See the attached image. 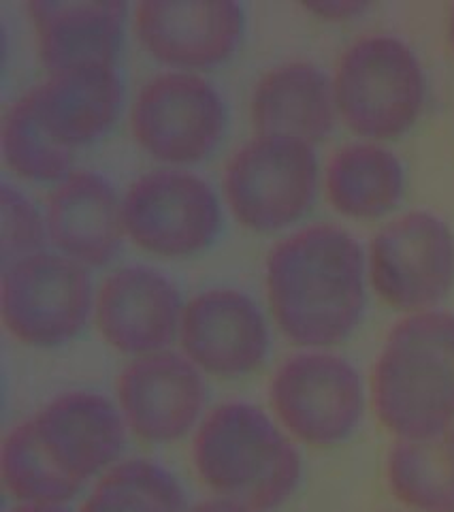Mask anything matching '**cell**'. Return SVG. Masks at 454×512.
<instances>
[{
  "label": "cell",
  "mask_w": 454,
  "mask_h": 512,
  "mask_svg": "<svg viewBox=\"0 0 454 512\" xmlns=\"http://www.w3.org/2000/svg\"><path fill=\"white\" fill-rule=\"evenodd\" d=\"M371 404L397 440L454 425V314H405L386 335L371 374Z\"/></svg>",
  "instance_id": "obj_2"
},
{
  "label": "cell",
  "mask_w": 454,
  "mask_h": 512,
  "mask_svg": "<svg viewBox=\"0 0 454 512\" xmlns=\"http://www.w3.org/2000/svg\"><path fill=\"white\" fill-rule=\"evenodd\" d=\"M369 284L405 314L435 310L454 288V233L440 216L408 212L382 227L367 252Z\"/></svg>",
  "instance_id": "obj_8"
},
{
  "label": "cell",
  "mask_w": 454,
  "mask_h": 512,
  "mask_svg": "<svg viewBox=\"0 0 454 512\" xmlns=\"http://www.w3.org/2000/svg\"><path fill=\"white\" fill-rule=\"evenodd\" d=\"M39 58L47 73L105 64L122 52L128 5L118 0H32Z\"/></svg>",
  "instance_id": "obj_17"
},
{
  "label": "cell",
  "mask_w": 454,
  "mask_h": 512,
  "mask_svg": "<svg viewBox=\"0 0 454 512\" xmlns=\"http://www.w3.org/2000/svg\"><path fill=\"white\" fill-rule=\"evenodd\" d=\"M192 461L216 495L254 512L286 504L303 478L295 438L248 402L222 404L205 416L194 434Z\"/></svg>",
  "instance_id": "obj_3"
},
{
  "label": "cell",
  "mask_w": 454,
  "mask_h": 512,
  "mask_svg": "<svg viewBox=\"0 0 454 512\" xmlns=\"http://www.w3.org/2000/svg\"><path fill=\"white\" fill-rule=\"evenodd\" d=\"M177 342L203 374L239 378L267 361L271 333L252 297L233 288H212L184 306Z\"/></svg>",
  "instance_id": "obj_12"
},
{
  "label": "cell",
  "mask_w": 454,
  "mask_h": 512,
  "mask_svg": "<svg viewBox=\"0 0 454 512\" xmlns=\"http://www.w3.org/2000/svg\"><path fill=\"white\" fill-rule=\"evenodd\" d=\"M448 35H450V43H452V50H454V9L450 13V26H448Z\"/></svg>",
  "instance_id": "obj_29"
},
{
  "label": "cell",
  "mask_w": 454,
  "mask_h": 512,
  "mask_svg": "<svg viewBox=\"0 0 454 512\" xmlns=\"http://www.w3.org/2000/svg\"><path fill=\"white\" fill-rule=\"evenodd\" d=\"M333 86L339 118L374 141L408 133L427 101L423 64L393 35L356 39L337 62Z\"/></svg>",
  "instance_id": "obj_4"
},
{
  "label": "cell",
  "mask_w": 454,
  "mask_h": 512,
  "mask_svg": "<svg viewBox=\"0 0 454 512\" xmlns=\"http://www.w3.org/2000/svg\"><path fill=\"white\" fill-rule=\"evenodd\" d=\"M126 237L145 252L184 259L212 246L222 229L216 190L184 169H156L128 186Z\"/></svg>",
  "instance_id": "obj_10"
},
{
  "label": "cell",
  "mask_w": 454,
  "mask_h": 512,
  "mask_svg": "<svg viewBox=\"0 0 454 512\" xmlns=\"http://www.w3.org/2000/svg\"><path fill=\"white\" fill-rule=\"evenodd\" d=\"M0 474L5 491L18 504H69L84 489L45 453L30 419L5 436Z\"/></svg>",
  "instance_id": "obj_23"
},
{
  "label": "cell",
  "mask_w": 454,
  "mask_h": 512,
  "mask_svg": "<svg viewBox=\"0 0 454 512\" xmlns=\"http://www.w3.org/2000/svg\"><path fill=\"white\" fill-rule=\"evenodd\" d=\"M371 5L365 0H312L303 3V9L314 13L316 18L327 22H348L359 18Z\"/></svg>",
  "instance_id": "obj_26"
},
{
  "label": "cell",
  "mask_w": 454,
  "mask_h": 512,
  "mask_svg": "<svg viewBox=\"0 0 454 512\" xmlns=\"http://www.w3.org/2000/svg\"><path fill=\"white\" fill-rule=\"evenodd\" d=\"M229 111L205 77L169 71L139 90L131 131L139 146L160 163L192 165L212 154L226 135Z\"/></svg>",
  "instance_id": "obj_9"
},
{
  "label": "cell",
  "mask_w": 454,
  "mask_h": 512,
  "mask_svg": "<svg viewBox=\"0 0 454 512\" xmlns=\"http://www.w3.org/2000/svg\"><path fill=\"white\" fill-rule=\"evenodd\" d=\"M0 141L5 163L24 180L60 184L73 173L75 150L60 146L45 133L28 94L7 109Z\"/></svg>",
  "instance_id": "obj_24"
},
{
  "label": "cell",
  "mask_w": 454,
  "mask_h": 512,
  "mask_svg": "<svg viewBox=\"0 0 454 512\" xmlns=\"http://www.w3.org/2000/svg\"><path fill=\"white\" fill-rule=\"evenodd\" d=\"M184 306L165 274L148 265H128L96 288L94 323L111 348L137 359L177 342Z\"/></svg>",
  "instance_id": "obj_13"
},
{
  "label": "cell",
  "mask_w": 454,
  "mask_h": 512,
  "mask_svg": "<svg viewBox=\"0 0 454 512\" xmlns=\"http://www.w3.org/2000/svg\"><path fill=\"white\" fill-rule=\"evenodd\" d=\"M118 408L139 440L167 444L199 427L207 406L203 372L184 352L160 350L128 363L116 384Z\"/></svg>",
  "instance_id": "obj_11"
},
{
  "label": "cell",
  "mask_w": 454,
  "mask_h": 512,
  "mask_svg": "<svg viewBox=\"0 0 454 512\" xmlns=\"http://www.w3.org/2000/svg\"><path fill=\"white\" fill-rule=\"evenodd\" d=\"M258 135L293 137L305 143L327 139L339 116L333 79L312 62H288L267 71L250 101Z\"/></svg>",
  "instance_id": "obj_19"
},
{
  "label": "cell",
  "mask_w": 454,
  "mask_h": 512,
  "mask_svg": "<svg viewBox=\"0 0 454 512\" xmlns=\"http://www.w3.org/2000/svg\"><path fill=\"white\" fill-rule=\"evenodd\" d=\"M265 280L275 325L305 350H329L361 325L367 254L337 224H312L275 244Z\"/></svg>",
  "instance_id": "obj_1"
},
{
  "label": "cell",
  "mask_w": 454,
  "mask_h": 512,
  "mask_svg": "<svg viewBox=\"0 0 454 512\" xmlns=\"http://www.w3.org/2000/svg\"><path fill=\"white\" fill-rule=\"evenodd\" d=\"M30 423L50 459L84 487L120 463L128 438L118 404L92 391L58 395Z\"/></svg>",
  "instance_id": "obj_15"
},
{
  "label": "cell",
  "mask_w": 454,
  "mask_h": 512,
  "mask_svg": "<svg viewBox=\"0 0 454 512\" xmlns=\"http://www.w3.org/2000/svg\"><path fill=\"white\" fill-rule=\"evenodd\" d=\"M90 267L43 250L3 267L0 310L15 340L32 348L73 342L94 318Z\"/></svg>",
  "instance_id": "obj_6"
},
{
  "label": "cell",
  "mask_w": 454,
  "mask_h": 512,
  "mask_svg": "<svg viewBox=\"0 0 454 512\" xmlns=\"http://www.w3.org/2000/svg\"><path fill=\"white\" fill-rule=\"evenodd\" d=\"M186 508V493L169 470L150 459H128L96 480L79 512H184Z\"/></svg>",
  "instance_id": "obj_22"
},
{
  "label": "cell",
  "mask_w": 454,
  "mask_h": 512,
  "mask_svg": "<svg viewBox=\"0 0 454 512\" xmlns=\"http://www.w3.org/2000/svg\"><path fill=\"white\" fill-rule=\"evenodd\" d=\"M135 30L156 60L177 69H212L235 56L246 13L233 0H143Z\"/></svg>",
  "instance_id": "obj_14"
},
{
  "label": "cell",
  "mask_w": 454,
  "mask_h": 512,
  "mask_svg": "<svg viewBox=\"0 0 454 512\" xmlns=\"http://www.w3.org/2000/svg\"><path fill=\"white\" fill-rule=\"evenodd\" d=\"M327 195L339 214L356 220L393 212L405 192V169L393 150L376 141L348 143L327 167Z\"/></svg>",
  "instance_id": "obj_20"
},
{
  "label": "cell",
  "mask_w": 454,
  "mask_h": 512,
  "mask_svg": "<svg viewBox=\"0 0 454 512\" xmlns=\"http://www.w3.org/2000/svg\"><path fill=\"white\" fill-rule=\"evenodd\" d=\"M184 512H254V510L216 495V498H209V500H203V502L188 506Z\"/></svg>",
  "instance_id": "obj_27"
},
{
  "label": "cell",
  "mask_w": 454,
  "mask_h": 512,
  "mask_svg": "<svg viewBox=\"0 0 454 512\" xmlns=\"http://www.w3.org/2000/svg\"><path fill=\"white\" fill-rule=\"evenodd\" d=\"M124 197L105 175L73 171L47 199L45 222L56 252L86 267H103L122 250Z\"/></svg>",
  "instance_id": "obj_16"
},
{
  "label": "cell",
  "mask_w": 454,
  "mask_h": 512,
  "mask_svg": "<svg viewBox=\"0 0 454 512\" xmlns=\"http://www.w3.org/2000/svg\"><path fill=\"white\" fill-rule=\"evenodd\" d=\"M271 406L295 440L329 448L346 442L365 414L361 372L331 350H303L286 359L271 380Z\"/></svg>",
  "instance_id": "obj_7"
},
{
  "label": "cell",
  "mask_w": 454,
  "mask_h": 512,
  "mask_svg": "<svg viewBox=\"0 0 454 512\" xmlns=\"http://www.w3.org/2000/svg\"><path fill=\"white\" fill-rule=\"evenodd\" d=\"M26 94L45 133L69 150L103 139L124 103L122 79L105 64L50 73Z\"/></svg>",
  "instance_id": "obj_18"
},
{
  "label": "cell",
  "mask_w": 454,
  "mask_h": 512,
  "mask_svg": "<svg viewBox=\"0 0 454 512\" xmlns=\"http://www.w3.org/2000/svg\"><path fill=\"white\" fill-rule=\"evenodd\" d=\"M50 242L45 214H41L22 190L11 184L0 188V263L9 267L26 256L45 250Z\"/></svg>",
  "instance_id": "obj_25"
},
{
  "label": "cell",
  "mask_w": 454,
  "mask_h": 512,
  "mask_svg": "<svg viewBox=\"0 0 454 512\" xmlns=\"http://www.w3.org/2000/svg\"><path fill=\"white\" fill-rule=\"evenodd\" d=\"M386 483L412 512H454V425L427 438L397 440L386 455Z\"/></svg>",
  "instance_id": "obj_21"
},
{
  "label": "cell",
  "mask_w": 454,
  "mask_h": 512,
  "mask_svg": "<svg viewBox=\"0 0 454 512\" xmlns=\"http://www.w3.org/2000/svg\"><path fill=\"white\" fill-rule=\"evenodd\" d=\"M318 195V156L312 143L256 135L224 169V197L252 231L273 233L299 222Z\"/></svg>",
  "instance_id": "obj_5"
},
{
  "label": "cell",
  "mask_w": 454,
  "mask_h": 512,
  "mask_svg": "<svg viewBox=\"0 0 454 512\" xmlns=\"http://www.w3.org/2000/svg\"><path fill=\"white\" fill-rule=\"evenodd\" d=\"M9 512H73L69 504H15Z\"/></svg>",
  "instance_id": "obj_28"
}]
</instances>
